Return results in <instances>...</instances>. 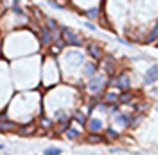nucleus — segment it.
I'll return each instance as SVG.
<instances>
[{
  "mask_svg": "<svg viewBox=\"0 0 158 155\" xmlns=\"http://www.w3.org/2000/svg\"><path fill=\"white\" fill-rule=\"evenodd\" d=\"M76 119H78V121H79V123H81V124H84V123H85L84 116L81 114V113H76Z\"/></svg>",
  "mask_w": 158,
  "mask_h": 155,
  "instance_id": "6ab92c4d",
  "label": "nucleus"
},
{
  "mask_svg": "<svg viewBox=\"0 0 158 155\" xmlns=\"http://www.w3.org/2000/svg\"><path fill=\"white\" fill-rule=\"evenodd\" d=\"M106 100H107L108 103H111V101H116V100H117V95H116V94H113V92H108L107 95H106Z\"/></svg>",
  "mask_w": 158,
  "mask_h": 155,
  "instance_id": "dca6fc26",
  "label": "nucleus"
},
{
  "mask_svg": "<svg viewBox=\"0 0 158 155\" xmlns=\"http://www.w3.org/2000/svg\"><path fill=\"white\" fill-rule=\"evenodd\" d=\"M2 148H3V146H2V145H0V149H2Z\"/></svg>",
  "mask_w": 158,
  "mask_h": 155,
  "instance_id": "b1692460",
  "label": "nucleus"
},
{
  "mask_svg": "<svg viewBox=\"0 0 158 155\" xmlns=\"http://www.w3.org/2000/svg\"><path fill=\"white\" fill-rule=\"evenodd\" d=\"M41 41L44 43V44H48L51 41V38H50V32H48V29H43V35H41Z\"/></svg>",
  "mask_w": 158,
  "mask_h": 155,
  "instance_id": "9d476101",
  "label": "nucleus"
},
{
  "mask_svg": "<svg viewBox=\"0 0 158 155\" xmlns=\"http://www.w3.org/2000/svg\"><path fill=\"white\" fill-rule=\"evenodd\" d=\"M104 85V79H102V76H95V78H92L89 80V84H88V89L91 92H98L100 89L102 88Z\"/></svg>",
  "mask_w": 158,
  "mask_h": 155,
  "instance_id": "20e7f679",
  "label": "nucleus"
},
{
  "mask_svg": "<svg viewBox=\"0 0 158 155\" xmlns=\"http://www.w3.org/2000/svg\"><path fill=\"white\" fill-rule=\"evenodd\" d=\"M13 127H15V123H10V121H2L0 123V130H9Z\"/></svg>",
  "mask_w": 158,
  "mask_h": 155,
  "instance_id": "9b49d317",
  "label": "nucleus"
},
{
  "mask_svg": "<svg viewBox=\"0 0 158 155\" xmlns=\"http://www.w3.org/2000/svg\"><path fill=\"white\" fill-rule=\"evenodd\" d=\"M157 34H158V25H155V27H154V29H152V32H151V34H149V37H148V43H151V41L155 40Z\"/></svg>",
  "mask_w": 158,
  "mask_h": 155,
  "instance_id": "4468645a",
  "label": "nucleus"
},
{
  "mask_svg": "<svg viewBox=\"0 0 158 155\" xmlns=\"http://www.w3.org/2000/svg\"><path fill=\"white\" fill-rule=\"evenodd\" d=\"M43 124H45V126H50L51 121H48V119H43Z\"/></svg>",
  "mask_w": 158,
  "mask_h": 155,
  "instance_id": "4be33fe9",
  "label": "nucleus"
},
{
  "mask_svg": "<svg viewBox=\"0 0 158 155\" xmlns=\"http://www.w3.org/2000/svg\"><path fill=\"white\" fill-rule=\"evenodd\" d=\"M111 85L113 86H117V88H122V89H127L130 86V79L129 76L126 75V73H122V75H118L116 79L111 80Z\"/></svg>",
  "mask_w": 158,
  "mask_h": 155,
  "instance_id": "f03ea898",
  "label": "nucleus"
},
{
  "mask_svg": "<svg viewBox=\"0 0 158 155\" xmlns=\"http://www.w3.org/2000/svg\"><path fill=\"white\" fill-rule=\"evenodd\" d=\"M86 27H88V28H91V29H95V27H92L91 23H86Z\"/></svg>",
  "mask_w": 158,
  "mask_h": 155,
  "instance_id": "5701e85b",
  "label": "nucleus"
},
{
  "mask_svg": "<svg viewBox=\"0 0 158 155\" xmlns=\"http://www.w3.org/2000/svg\"><path fill=\"white\" fill-rule=\"evenodd\" d=\"M102 126L101 120H98V119H92V120L89 121V124H88V127H89V130H92V132H95V130H100Z\"/></svg>",
  "mask_w": 158,
  "mask_h": 155,
  "instance_id": "0eeeda50",
  "label": "nucleus"
},
{
  "mask_svg": "<svg viewBox=\"0 0 158 155\" xmlns=\"http://www.w3.org/2000/svg\"><path fill=\"white\" fill-rule=\"evenodd\" d=\"M107 132H108V135H110V136H111V138H117V133L114 132L113 129H108Z\"/></svg>",
  "mask_w": 158,
  "mask_h": 155,
  "instance_id": "412c9836",
  "label": "nucleus"
},
{
  "mask_svg": "<svg viewBox=\"0 0 158 155\" xmlns=\"http://www.w3.org/2000/svg\"><path fill=\"white\" fill-rule=\"evenodd\" d=\"M97 13H98V9H97V7H94V9L88 10V18H92V19H94V18L97 16Z\"/></svg>",
  "mask_w": 158,
  "mask_h": 155,
  "instance_id": "a211bd4d",
  "label": "nucleus"
},
{
  "mask_svg": "<svg viewBox=\"0 0 158 155\" xmlns=\"http://www.w3.org/2000/svg\"><path fill=\"white\" fill-rule=\"evenodd\" d=\"M157 110H158V104H157Z\"/></svg>",
  "mask_w": 158,
  "mask_h": 155,
  "instance_id": "393cba45",
  "label": "nucleus"
},
{
  "mask_svg": "<svg viewBox=\"0 0 158 155\" xmlns=\"http://www.w3.org/2000/svg\"><path fill=\"white\" fill-rule=\"evenodd\" d=\"M62 34H63L64 41H66L68 44H72V46H81V44H82V41L79 40V37L75 34L72 29L63 27V28H62Z\"/></svg>",
  "mask_w": 158,
  "mask_h": 155,
  "instance_id": "f257e3e1",
  "label": "nucleus"
},
{
  "mask_svg": "<svg viewBox=\"0 0 158 155\" xmlns=\"http://www.w3.org/2000/svg\"><path fill=\"white\" fill-rule=\"evenodd\" d=\"M158 79V66H151L149 69H148V72L145 73V84L147 85H151V84H154L155 80Z\"/></svg>",
  "mask_w": 158,
  "mask_h": 155,
  "instance_id": "7ed1b4c3",
  "label": "nucleus"
},
{
  "mask_svg": "<svg viewBox=\"0 0 158 155\" xmlns=\"http://www.w3.org/2000/svg\"><path fill=\"white\" fill-rule=\"evenodd\" d=\"M118 100H120L122 103H129L130 100H132V94H129V92H124V94H122V95L118 97Z\"/></svg>",
  "mask_w": 158,
  "mask_h": 155,
  "instance_id": "f8f14e48",
  "label": "nucleus"
},
{
  "mask_svg": "<svg viewBox=\"0 0 158 155\" xmlns=\"http://www.w3.org/2000/svg\"><path fill=\"white\" fill-rule=\"evenodd\" d=\"M48 28L51 29V31H56V22H54V21H48Z\"/></svg>",
  "mask_w": 158,
  "mask_h": 155,
  "instance_id": "aec40b11",
  "label": "nucleus"
},
{
  "mask_svg": "<svg viewBox=\"0 0 158 155\" xmlns=\"http://www.w3.org/2000/svg\"><path fill=\"white\" fill-rule=\"evenodd\" d=\"M84 73H85L86 76L94 75V73H95V64L92 63V62H88V63L85 64V70H84Z\"/></svg>",
  "mask_w": 158,
  "mask_h": 155,
  "instance_id": "6e6552de",
  "label": "nucleus"
},
{
  "mask_svg": "<svg viewBox=\"0 0 158 155\" xmlns=\"http://www.w3.org/2000/svg\"><path fill=\"white\" fill-rule=\"evenodd\" d=\"M117 123H120V124H127L129 123V120H127V116H123V114H120L117 116Z\"/></svg>",
  "mask_w": 158,
  "mask_h": 155,
  "instance_id": "2eb2a0df",
  "label": "nucleus"
},
{
  "mask_svg": "<svg viewBox=\"0 0 158 155\" xmlns=\"http://www.w3.org/2000/svg\"><path fill=\"white\" fill-rule=\"evenodd\" d=\"M89 142H102V138L101 136H97V135H91L89 138H88Z\"/></svg>",
  "mask_w": 158,
  "mask_h": 155,
  "instance_id": "f3484780",
  "label": "nucleus"
},
{
  "mask_svg": "<svg viewBox=\"0 0 158 155\" xmlns=\"http://www.w3.org/2000/svg\"><path fill=\"white\" fill-rule=\"evenodd\" d=\"M88 53H89L91 56L94 59H100L101 57V51H100V47L97 46V44H89L88 46Z\"/></svg>",
  "mask_w": 158,
  "mask_h": 155,
  "instance_id": "39448f33",
  "label": "nucleus"
},
{
  "mask_svg": "<svg viewBox=\"0 0 158 155\" xmlns=\"http://www.w3.org/2000/svg\"><path fill=\"white\" fill-rule=\"evenodd\" d=\"M66 136H68L69 139L78 138V136H79V132H78V130H76V129H69L68 132H66Z\"/></svg>",
  "mask_w": 158,
  "mask_h": 155,
  "instance_id": "ddd939ff",
  "label": "nucleus"
},
{
  "mask_svg": "<svg viewBox=\"0 0 158 155\" xmlns=\"http://www.w3.org/2000/svg\"><path fill=\"white\" fill-rule=\"evenodd\" d=\"M114 62H113V57L111 56H107L106 57V63H104V69L107 70V73H113L114 70Z\"/></svg>",
  "mask_w": 158,
  "mask_h": 155,
  "instance_id": "423d86ee",
  "label": "nucleus"
},
{
  "mask_svg": "<svg viewBox=\"0 0 158 155\" xmlns=\"http://www.w3.org/2000/svg\"><path fill=\"white\" fill-rule=\"evenodd\" d=\"M62 154V149H59V148H54V146H51V148H47L44 151V155H60Z\"/></svg>",
  "mask_w": 158,
  "mask_h": 155,
  "instance_id": "1a4fd4ad",
  "label": "nucleus"
}]
</instances>
